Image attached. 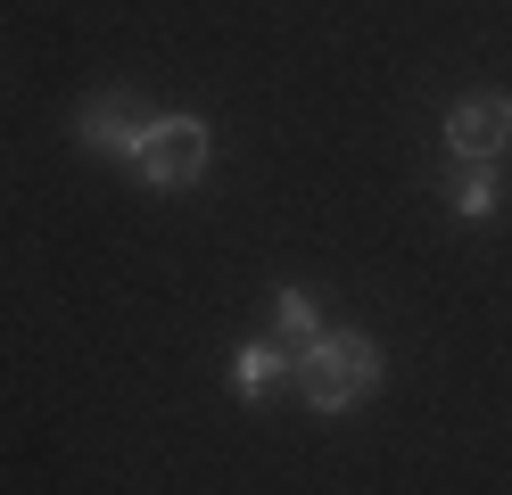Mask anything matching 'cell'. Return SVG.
Instances as JSON below:
<instances>
[{
  "instance_id": "7a4b0ae2",
  "label": "cell",
  "mask_w": 512,
  "mask_h": 495,
  "mask_svg": "<svg viewBox=\"0 0 512 495\" xmlns=\"http://www.w3.org/2000/svg\"><path fill=\"white\" fill-rule=\"evenodd\" d=\"M133 165H141L149 190H190V182L207 174V124L199 116H157L149 141L133 149Z\"/></svg>"
},
{
  "instance_id": "6da1fadb",
  "label": "cell",
  "mask_w": 512,
  "mask_h": 495,
  "mask_svg": "<svg viewBox=\"0 0 512 495\" xmlns=\"http://www.w3.org/2000/svg\"><path fill=\"white\" fill-rule=\"evenodd\" d=\"M380 380V347L364 339V330H314V339L298 347V396L314 413H347L364 405Z\"/></svg>"
},
{
  "instance_id": "277c9868",
  "label": "cell",
  "mask_w": 512,
  "mask_h": 495,
  "mask_svg": "<svg viewBox=\"0 0 512 495\" xmlns=\"http://www.w3.org/2000/svg\"><path fill=\"white\" fill-rule=\"evenodd\" d=\"M504 141H512V99L504 91H479L446 116V149L455 157H504Z\"/></svg>"
},
{
  "instance_id": "8992f818",
  "label": "cell",
  "mask_w": 512,
  "mask_h": 495,
  "mask_svg": "<svg viewBox=\"0 0 512 495\" xmlns=\"http://www.w3.org/2000/svg\"><path fill=\"white\" fill-rule=\"evenodd\" d=\"M273 314H281V339H298V347L323 330V314H314V297H306V289H281V297H273Z\"/></svg>"
},
{
  "instance_id": "5b68a950",
  "label": "cell",
  "mask_w": 512,
  "mask_h": 495,
  "mask_svg": "<svg viewBox=\"0 0 512 495\" xmlns=\"http://www.w3.org/2000/svg\"><path fill=\"white\" fill-rule=\"evenodd\" d=\"M281 380H290V355H281V347H240L232 355V388L248 396V405H265Z\"/></svg>"
},
{
  "instance_id": "52a82bcc",
  "label": "cell",
  "mask_w": 512,
  "mask_h": 495,
  "mask_svg": "<svg viewBox=\"0 0 512 495\" xmlns=\"http://www.w3.org/2000/svg\"><path fill=\"white\" fill-rule=\"evenodd\" d=\"M455 207H463V215H488V207H496V182H463Z\"/></svg>"
},
{
  "instance_id": "3957f363",
  "label": "cell",
  "mask_w": 512,
  "mask_h": 495,
  "mask_svg": "<svg viewBox=\"0 0 512 495\" xmlns=\"http://www.w3.org/2000/svg\"><path fill=\"white\" fill-rule=\"evenodd\" d=\"M75 132H83V149H100V157H133L149 141V108H141V99H124V91H100L75 116Z\"/></svg>"
}]
</instances>
